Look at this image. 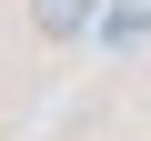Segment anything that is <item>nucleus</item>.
Returning <instances> with one entry per match:
<instances>
[{
	"instance_id": "nucleus-1",
	"label": "nucleus",
	"mask_w": 151,
	"mask_h": 141,
	"mask_svg": "<svg viewBox=\"0 0 151 141\" xmlns=\"http://www.w3.org/2000/svg\"><path fill=\"white\" fill-rule=\"evenodd\" d=\"M30 20H40V40H81L91 30V0H30Z\"/></svg>"
}]
</instances>
